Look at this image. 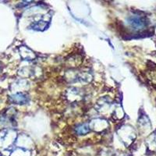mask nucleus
Segmentation results:
<instances>
[{"label":"nucleus","mask_w":156,"mask_h":156,"mask_svg":"<svg viewBox=\"0 0 156 156\" xmlns=\"http://www.w3.org/2000/svg\"><path fill=\"white\" fill-rule=\"evenodd\" d=\"M0 156H2V155H0Z\"/></svg>","instance_id":"1"}]
</instances>
